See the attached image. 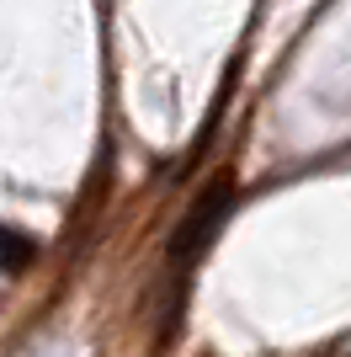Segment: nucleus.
I'll return each mask as SVG.
<instances>
[{"instance_id": "obj_1", "label": "nucleus", "mask_w": 351, "mask_h": 357, "mask_svg": "<svg viewBox=\"0 0 351 357\" xmlns=\"http://www.w3.org/2000/svg\"><path fill=\"white\" fill-rule=\"evenodd\" d=\"M229 203H234V187H229V176H219V181H208L203 192H197V203H192V208L181 213V224H176L171 245H165V283H171V298H165L160 342H171V336H176L187 283H192V272H197V261L208 256L213 235H219V224H224V213H229Z\"/></svg>"}, {"instance_id": "obj_2", "label": "nucleus", "mask_w": 351, "mask_h": 357, "mask_svg": "<svg viewBox=\"0 0 351 357\" xmlns=\"http://www.w3.org/2000/svg\"><path fill=\"white\" fill-rule=\"evenodd\" d=\"M32 251H38V245H32L27 235H16V229H6V224H0V267H6V272H27Z\"/></svg>"}]
</instances>
